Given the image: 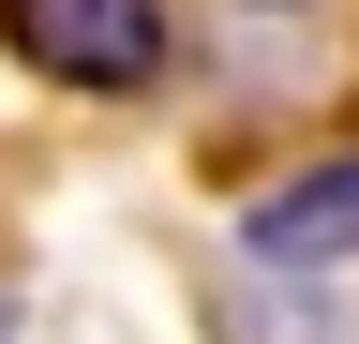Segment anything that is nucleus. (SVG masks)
<instances>
[{
	"label": "nucleus",
	"mask_w": 359,
	"mask_h": 344,
	"mask_svg": "<svg viewBox=\"0 0 359 344\" xmlns=\"http://www.w3.org/2000/svg\"><path fill=\"white\" fill-rule=\"evenodd\" d=\"M255 254H285V270H330V254H359V150L314 165V180L255 195Z\"/></svg>",
	"instance_id": "f03ea898"
},
{
	"label": "nucleus",
	"mask_w": 359,
	"mask_h": 344,
	"mask_svg": "<svg viewBox=\"0 0 359 344\" xmlns=\"http://www.w3.org/2000/svg\"><path fill=\"white\" fill-rule=\"evenodd\" d=\"M0 30L60 90H150L165 75V0H0Z\"/></svg>",
	"instance_id": "f257e3e1"
}]
</instances>
